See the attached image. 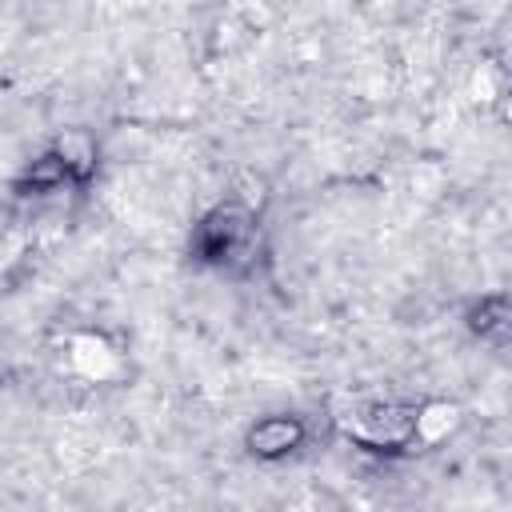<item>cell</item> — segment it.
<instances>
[{"label": "cell", "mask_w": 512, "mask_h": 512, "mask_svg": "<svg viewBox=\"0 0 512 512\" xmlns=\"http://www.w3.org/2000/svg\"><path fill=\"white\" fill-rule=\"evenodd\" d=\"M344 432L352 444L368 452H404L416 444V404H396V400L360 404L344 424Z\"/></svg>", "instance_id": "obj_2"}, {"label": "cell", "mask_w": 512, "mask_h": 512, "mask_svg": "<svg viewBox=\"0 0 512 512\" xmlns=\"http://www.w3.org/2000/svg\"><path fill=\"white\" fill-rule=\"evenodd\" d=\"M60 188H76V180H72V172L56 148L40 152L16 180V196H52Z\"/></svg>", "instance_id": "obj_5"}, {"label": "cell", "mask_w": 512, "mask_h": 512, "mask_svg": "<svg viewBox=\"0 0 512 512\" xmlns=\"http://www.w3.org/2000/svg\"><path fill=\"white\" fill-rule=\"evenodd\" d=\"M464 324L484 344H508L512 340V292H488L468 304Z\"/></svg>", "instance_id": "obj_4"}, {"label": "cell", "mask_w": 512, "mask_h": 512, "mask_svg": "<svg viewBox=\"0 0 512 512\" xmlns=\"http://www.w3.org/2000/svg\"><path fill=\"white\" fill-rule=\"evenodd\" d=\"M52 148L64 156V164H68L76 188H84V184L96 176V164H100V160H96V140H92L88 132H64Z\"/></svg>", "instance_id": "obj_7"}, {"label": "cell", "mask_w": 512, "mask_h": 512, "mask_svg": "<svg viewBox=\"0 0 512 512\" xmlns=\"http://www.w3.org/2000/svg\"><path fill=\"white\" fill-rule=\"evenodd\" d=\"M260 252V228H256V212L240 200H224L212 212L200 216V224L192 228V256L204 264H216L224 272H244L252 268Z\"/></svg>", "instance_id": "obj_1"}, {"label": "cell", "mask_w": 512, "mask_h": 512, "mask_svg": "<svg viewBox=\"0 0 512 512\" xmlns=\"http://www.w3.org/2000/svg\"><path fill=\"white\" fill-rule=\"evenodd\" d=\"M72 348H76V352H72V356H76V364H80L88 376H96V380H104V376H108V368L116 364V352H108L96 336H80Z\"/></svg>", "instance_id": "obj_8"}, {"label": "cell", "mask_w": 512, "mask_h": 512, "mask_svg": "<svg viewBox=\"0 0 512 512\" xmlns=\"http://www.w3.org/2000/svg\"><path fill=\"white\" fill-rule=\"evenodd\" d=\"M304 440H308V424L300 416H292V412H268L256 424H248V432H244L248 456L264 460V464L288 460L292 452L304 448Z\"/></svg>", "instance_id": "obj_3"}, {"label": "cell", "mask_w": 512, "mask_h": 512, "mask_svg": "<svg viewBox=\"0 0 512 512\" xmlns=\"http://www.w3.org/2000/svg\"><path fill=\"white\" fill-rule=\"evenodd\" d=\"M460 424V408L452 400H428L416 408V444L432 448L440 440H448V432H456Z\"/></svg>", "instance_id": "obj_6"}]
</instances>
